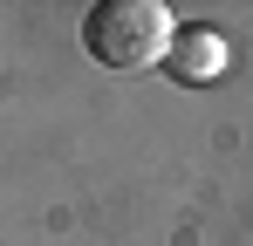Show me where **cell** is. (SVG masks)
Masks as SVG:
<instances>
[{
    "instance_id": "cell-1",
    "label": "cell",
    "mask_w": 253,
    "mask_h": 246,
    "mask_svg": "<svg viewBox=\"0 0 253 246\" xmlns=\"http://www.w3.org/2000/svg\"><path fill=\"white\" fill-rule=\"evenodd\" d=\"M178 21L165 14V0H96L83 14V48L103 69H151L171 55Z\"/></svg>"
},
{
    "instance_id": "cell-2",
    "label": "cell",
    "mask_w": 253,
    "mask_h": 246,
    "mask_svg": "<svg viewBox=\"0 0 253 246\" xmlns=\"http://www.w3.org/2000/svg\"><path fill=\"white\" fill-rule=\"evenodd\" d=\"M165 69H171L178 82H212L219 69H226V48H219V35H212V28H178V35H171Z\"/></svg>"
}]
</instances>
